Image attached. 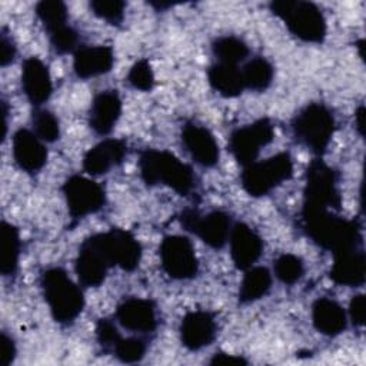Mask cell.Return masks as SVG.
Segmentation results:
<instances>
[{"mask_svg":"<svg viewBox=\"0 0 366 366\" xmlns=\"http://www.w3.org/2000/svg\"><path fill=\"white\" fill-rule=\"evenodd\" d=\"M230 256L239 270L252 267L263 253V242L260 236L246 223H236L229 234Z\"/></svg>","mask_w":366,"mask_h":366,"instance_id":"cell-13","label":"cell"},{"mask_svg":"<svg viewBox=\"0 0 366 366\" xmlns=\"http://www.w3.org/2000/svg\"><path fill=\"white\" fill-rule=\"evenodd\" d=\"M16 356V346L11 337H9L4 332L1 333L0 339V365L7 366L14 360Z\"/></svg>","mask_w":366,"mask_h":366,"instance_id":"cell-39","label":"cell"},{"mask_svg":"<svg viewBox=\"0 0 366 366\" xmlns=\"http://www.w3.org/2000/svg\"><path fill=\"white\" fill-rule=\"evenodd\" d=\"M112 353L123 363H134L143 359L146 343L140 337H120L112 349Z\"/></svg>","mask_w":366,"mask_h":366,"instance_id":"cell-33","label":"cell"},{"mask_svg":"<svg viewBox=\"0 0 366 366\" xmlns=\"http://www.w3.org/2000/svg\"><path fill=\"white\" fill-rule=\"evenodd\" d=\"M96 339L104 352H112L116 342L120 339V335L109 319H100L96 325Z\"/></svg>","mask_w":366,"mask_h":366,"instance_id":"cell-37","label":"cell"},{"mask_svg":"<svg viewBox=\"0 0 366 366\" xmlns=\"http://www.w3.org/2000/svg\"><path fill=\"white\" fill-rule=\"evenodd\" d=\"M207 79L213 90L224 97H236L244 89L242 70L237 66L216 63L209 69Z\"/></svg>","mask_w":366,"mask_h":366,"instance_id":"cell-25","label":"cell"},{"mask_svg":"<svg viewBox=\"0 0 366 366\" xmlns=\"http://www.w3.org/2000/svg\"><path fill=\"white\" fill-rule=\"evenodd\" d=\"M312 322L315 329L325 336H337L347 326V317L343 307L327 297L315 300L312 306Z\"/></svg>","mask_w":366,"mask_h":366,"instance_id":"cell-24","label":"cell"},{"mask_svg":"<svg viewBox=\"0 0 366 366\" xmlns=\"http://www.w3.org/2000/svg\"><path fill=\"white\" fill-rule=\"evenodd\" d=\"M44 300L57 323H71L83 310L84 297L80 287L61 267H49L40 276Z\"/></svg>","mask_w":366,"mask_h":366,"instance_id":"cell-3","label":"cell"},{"mask_svg":"<svg viewBox=\"0 0 366 366\" xmlns=\"http://www.w3.org/2000/svg\"><path fill=\"white\" fill-rule=\"evenodd\" d=\"M16 54V47L11 41V39L3 31L1 33V39H0V63L1 66H7L9 63L13 61Z\"/></svg>","mask_w":366,"mask_h":366,"instance_id":"cell-40","label":"cell"},{"mask_svg":"<svg viewBox=\"0 0 366 366\" xmlns=\"http://www.w3.org/2000/svg\"><path fill=\"white\" fill-rule=\"evenodd\" d=\"M36 14L46 31L67 24V7L59 0H43L36 6Z\"/></svg>","mask_w":366,"mask_h":366,"instance_id":"cell-30","label":"cell"},{"mask_svg":"<svg viewBox=\"0 0 366 366\" xmlns=\"http://www.w3.org/2000/svg\"><path fill=\"white\" fill-rule=\"evenodd\" d=\"M276 277L285 285H295L305 273V266L300 257L292 253L280 254L273 264Z\"/></svg>","mask_w":366,"mask_h":366,"instance_id":"cell-31","label":"cell"},{"mask_svg":"<svg viewBox=\"0 0 366 366\" xmlns=\"http://www.w3.org/2000/svg\"><path fill=\"white\" fill-rule=\"evenodd\" d=\"M114 266L109 253L104 233H96L83 240L76 257V273L84 286H99L104 282L107 270Z\"/></svg>","mask_w":366,"mask_h":366,"instance_id":"cell-8","label":"cell"},{"mask_svg":"<svg viewBox=\"0 0 366 366\" xmlns=\"http://www.w3.org/2000/svg\"><path fill=\"white\" fill-rule=\"evenodd\" d=\"M63 194L71 219L79 220L99 212L106 200L99 183L80 174L70 176L63 184Z\"/></svg>","mask_w":366,"mask_h":366,"instance_id":"cell-11","label":"cell"},{"mask_svg":"<svg viewBox=\"0 0 366 366\" xmlns=\"http://www.w3.org/2000/svg\"><path fill=\"white\" fill-rule=\"evenodd\" d=\"M182 142L192 159L204 167L219 162V146L214 136L203 126L187 123L182 129Z\"/></svg>","mask_w":366,"mask_h":366,"instance_id":"cell-15","label":"cell"},{"mask_svg":"<svg viewBox=\"0 0 366 366\" xmlns=\"http://www.w3.org/2000/svg\"><path fill=\"white\" fill-rule=\"evenodd\" d=\"M366 274V259L362 249H350L335 253L330 279L336 285L356 287L363 285Z\"/></svg>","mask_w":366,"mask_h":366,"instance_id":"cell-21","label":"cell"},{"mask_svg":"<svg viewBox=\"0 0 366 366\" xmlns=\"http://www.w3.org/2000/svg\"><path fill=\"white\" fill-rule=\"evenodd\" d=\"M104 237L113 264L126 272H133L142 259V246L137 239L130 232L116 227L104 232Z\"/></svg>","mask_w":366,"mask_h":366,"instance_id":"cell-19","label":"cell"},{"mask_svg":"<svg viewBox=\"0 0 366 366\" xmlns=\"http://www.w3.org/2000/svg\"><path fill=\"white\" fill-rule=\"evenodd\" d=\"M92 11L110 24H120L124 16V3L120 0H93Z\"/></svg>","mask_w":366,"mask_h":366,"instance_id":"cell-36","label":"cell"},{"mask_svg":"<svg viewBox=\"0 0 366 366\" xmlns=\"http://www.w3.org/2000/svg\"><path fill=\"white\" fill-rule=\"evenodd\" d=\"M122 114V99L116 90H104L94 96L89 124L100 136L109 134Z\"/></svg>","mask_w":366,"mask_h":366,"instance_id":"cell-22","label":"cell"},{"mask_svg":"<svg viewBox=\"0 0 366 366\" xmlns=\"http://www.w3.org/2000/svg\"><path fill=\"white\" fill-rule=\"evenodd\" d=\"M273 14L280 17L287 30L297 39L307 43H322L327 26L325 16L317 6L300 0H276L270 3Z\"/></svg>","mask_w":366,"mask_h":366,"instance_id":"cell-4","label":"cell"},{"mask_svg":"<svg viewBox=\"0 0 366 366\" xmlns=\"http://www.w3.org/2000/svg\"><path fill=\"white\" fill-rule=\"evenodd\" d=\"M33 130L41 140L51 143L60 136V126L57 117L49 110H36L33 113Z\"/></svg>","mask_w":366,"mask_h":366,"instance_id":"cell-32","label":"cell"},{"mask_svg":"<svg viewBox=\"0 0 366 366\" xmlns=\"http://www.w3.org/2000/svg\"><path fill=\"white\" fill-rule=\"evenodd\" d=\"M306 234L320 247L335 253L359 247L360 226L356 220H346L329 209H302Z\"/></svg>","mask_w":366,"mask_h":366,"instance_id":"cell-1","label":"cell"},{"mask_svg":"<svg viewBox=\"0 0 366 366\" xmlns=\"http://www.w3.org/2000/svg\"><path fill=\"white\" fill-rule=\"evenodd\" d=\"M293 174V160L289 153L282 152L266 160L246 166L240 176L243 190L253 197H262L274 187L289 180Z\"/></svg>","mask_w":366,"mask_h":366,"instance_id":"cell-6","label":"cell"},{"mask_svg":"<svg viewBox=\"0 0 366 366\" xmlns=\"http://www.w3.org/2000/svg\"><path fill=\"white\" fill-rule=\"evenodd\" d=\"M127 153V146L119 139H104L83 157V169L92 176L106 174L112 167L120 164Z\"/></svg>","mask_w":366,"mask_h":366,"instance_id":"cell-17","label":"cell"},{"mask_svg":"<svg viewBox=\"0 0 366 366\" xmlns=\"http://www.w3.org/2000/svg\"><path fill=\"white\" fill-rule=\"evenodd\" d=\"M335 117L323 103L305 106L293 119L292 130L296 140L309 147L315 154L322 156L335 133Z\"/></svg>","mask_w":366,"mask_h":366,"instance_id":"cell-5","label":"cell"},{"mask_svg":"<svg viewBox=\"0 0 366 366\" xmlns=\"http://www.w3.org/2000/svg\"><path fill=\"white\" fill-rule=\"evenodd\" d=\"M363 119H365V107L360 106V107L356 110V114H355L356 127H357V132L360 133V136L365 134V123H363Z\"/></svg>","mask_w":366,"mask_h":366,"instance_id":"cell-42","label":"cell"},{"mask_svg":"<svg viewBox=\"0 0 366 366\" xmlns=\"http://www.w3.org/2000/svg\"><path fill=\"white\" fill-rule=\"evenodd\" d=\"M216 329V320L209 312H189L180 325V340L187 349L199 350L213 342Z\"/></svg>","mask_w":366,"mask_h":366,"instance_id":"cell-18","label":"cell"},{"mask_svg":"<svg viewBox=\"0 0 366 366\" xmlns=\"http://www.w3.org/2000/svg\"><path fill=\"white\" fill-rule=\"evenodd\" d=\"M272 287V274L263 266H252L246 270L240 289H239V300L240 303H252L263 296Z\"/></svg>","mask_w":366,"mask_h":366,"instance_id":"cell-26","label":"cell"},{"mask_svg":"<svg viewBox=\"0 0 366 366\" xmlns=\"http://www.w3.org/2000/svg\"><path fill=\"white\" fill-rule=\"evenodd\" d=\"M180 223L187 232H192L213 249H220L226 244L232 229L230 216L222 210L202 216L197 210L186 209L180 214Z\"/></svg>","mask_w":366,"mask_h":366,"instance_id":"cell-12","label":"cell"},{"mask_svg":"<svg viewBox=\"0 0 366 366\" xmlns=\"http://www.w3.org/2000/svg\"><path fill=\"white\" fill-rule=\"evenodd\" d=\"M163 270L169 277L187 280L197 274L199 263L192 242L179 234L166 236L159 247Z\"/></svg>","mask_w":366,"mask_h":366,"instance_id":"cell-10","label":"cell"},{"mask_svg":"<svg viewBox=\"0 0 366 366\" xmlns=\"http://www.w3.org/2000/svg\"><path fill=\"white\" fill-rule=\"evenodd\" d=\"M119 323L132 332L149 333L157 326L156 307L152 300L140 297L124 299L116 309Z\"/></svg>","mask_w":366,"mask_h":366,"instance_id":"cell-14","label":"cell"},{"mask_svg":"<svg viewBox=\"0 0 366 366\" xmlns=\"http://www.w3.org/2000/svg\"><path fill=\"white\" fill-rule=\"evenodd\" d=\"M139 170L147 186L164 184L180 196L189 194L194 187L192 167L166 150H143L139 157Z\"/></svg>","mask_w":366,"mask_h":366,"instance_id":"cell-2","label":"cell"},{"mask_svg":"<svg viewBox=\"0 0 366 366\" xmlns=\"http://www.w3.org/2000/svg\"><path fill=\"white\" fill-rule=\"evenodd\" d=\"M113 50L109 46H83L74 51L73 69L79 79H90L112 70Z\"/></svg>","mask_w":366,"mask_h":366,"instance_id":"cell-23","label":"cell"},{"mask_svg":"<svg viewBox=\"0 0 366 366\" xmlns=\"http://www.w3.org/2000/svg\"><path fill=\"white\" fill-rule=\"evenodd\" d=\"M273 66L264 57H253L242 69L244 87L254 92L266 90L273 80Z\"/></svg>","mask_w":366,"mask_h":366,"instance_id":"cell-28","label":"cell"},{"mask_svg":"<svg viewBox=\"0 0 366 366\" xmlns=\"http://www.w3.org/2000/svg\"><path fill=\"white\" fill-rule=\"evenodd\" d=\"M127 81L130 86L140 92H150L154 86V74L147 60L142 59L136 61L127 74Z\"/></svg>","mask_w":366,"mask_h":366,"instance_id":"cell-35","label":"cell"},{"mask_svg":"<svg viewBox=\"0 0 366 366\" xmlns=\"http://www.w3.org/2000/svg\"><path fill=\"white\" fill-rule=\"evenodd\" d=\"M21 86L34 106L43 104L51 94V77L47 66L37 57H29L21 66Z\"/></svg>","mask_w":366,"mask_h":366,"instance_id":"cell-20","label":"cell"},{"mask_svg":"<svg viewBox=\"0 0 366 366\" xmlns=\"http://www.w3.org/2000/svg\"><path fill=\"white\" fill-rule=\"evenodd\" d=\"M274 137L273 124L269 119H259L247 126L232 132L229 149L239 164L243 167L256 162L262 147L267 146Z\"/></svg>","mask_w":366,"mask_h":366,"instance_id":"cell-9","label":"cell"},{"mask_svg":"<svg viewBox=\"0 0 366 366\" xmlns=\"http://www.w3.org/2000/svg\"><path fill=\"white\" fill-rule=\"evenodd\" d=\"M0 239V272L3 276H10L16 273L20 259V234L17 227L9 222H1Z\"/></svg>","mask_w":366,"mask_h":366,"instance_id":"cell-27","label":"cell"},{"mask_svg":"<svg viewBox=\"0 0 366 366\" xmlns=\"http://www.w3.org/2000/svg\"><path fill=\"white\" fill-rule=\"evenodd\" d=\"M210 365H230V366H240V365H246L247 360L243 359L242 356H236V355H229L224 352H219L216 355H213V357L209 362Z\"/></svg>","mask_w":366,"mask_h":366,"instance_id":"cell-41","label":"cell"},{"mask_svg":"<svg viewBox=\"0 0 366 366\" xmlns=\"http://www.w3.org/2000/svg\"><path fill=\"white\" fill-rule=\"evenodd\" d=\"M13 157L21 170L36 173L44 166L47 150L34 132L19 129L13 134Z\"/></svg>","mask_w":366,"mask_h":366,"instance_id":"cell-16","label":"cell"},{"mask_svg":"<svg viewBox=\"0 0 366 366\" xmlns=\"http://www.w3.org/2000/svg\"><path fill=\"white\" fill-rule=\"evenodd\" d=\"M213 54L217 57L219 63L237 66L249 54L247 44L236 36H223L213 41L212 44Z\"/></svg>","mask_w":366,"mask_h":366,"instance_id":"cell-29","label":"cell"},{"mask_svg":"<svg viewBox=\"0 0 366 366\" xmlns=\"http://www.w3.org/2000/svg\"><path fill=\"white\" fill-rule=\"evenodd\" d=\"M47 34H49L51 47L59 54H66V53L74 50L77 46V40H79L77 31L69 24L56 27V29L47 31Z\"/></svg>","mask_w":366,"mask_h":366,"instance_id":"cell-34","label":"cell"},{"mask_svg":"<svg viewBox=\"0 0 366 366\" xmlns=\"http://www.w3.org/2000/svg\"><path fill=\"white\" fill-rule=\"evenodd\" d=\"M366 300L365 295H356L352 297L349 305V316L355 326H363L365 325V313H366Z\"/></svg>","mask_w":366,"mask_h":366,"instance_id":"cell-38","label":"cell"},{"mask_svg":"<svg viewBox=\"0 0 366 366\" xmlns=\"http://www.w3.org/2000/svg\"><path fill=\"white\" fill-rule=\"evenodd\" d=\"M340 194L337 190L336 172L323 160H313L306 172L303 190V209H339Z\"/></svg>","mask_w":366,"mask_h":366,"instance_id":"cell-7","label":"cell"}]
</instances>
